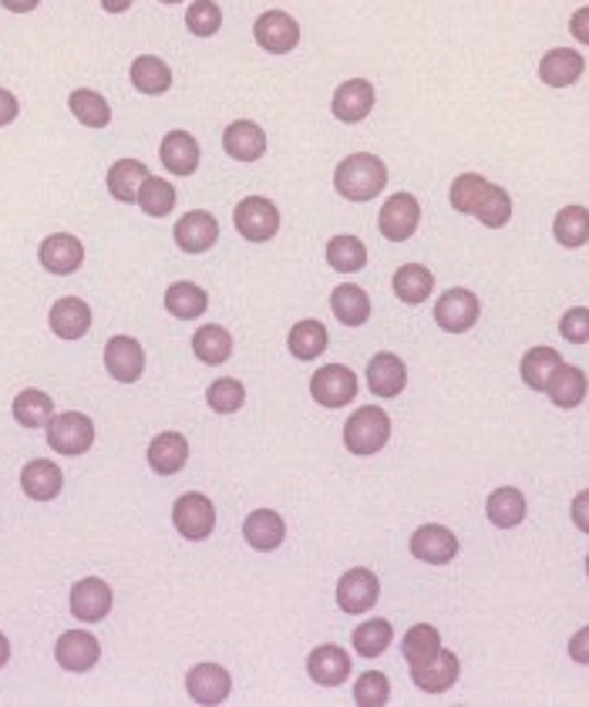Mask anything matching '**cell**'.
I'll return each instance as SVG.
<instances>
[{
	"label": "cell",
	"instance_id": "obj_4",
	"mask_svg": "<svg viewBox=\"0 0 589 707\" xmlns=\"http://www.w3.org/2000/svg\"><path fill=\"white\" fill-rule=\"evenodd\" d=\"M233 223H236V233L243 240L269 243L280 233V209H277L274 199H266V196H246V199L236 202Z\"/></svg>",
	"mask_w": 589,
	"mask_h": 707
},
{
	"label": "cell",
	"instance_id": "obj_31",
	"mask_svg": "<svg viewBox=\"0 0 589 707\" xmlns=\"http://www.w3.org/2000/svg\"><path fill=\"white\" fill-rule=\"evenodd\" d=\"M394 297L407 306H418L431 297L435 290V274L428 267H421V263H404V267L394 270Z\"/></svg>",
	"mask_w": 589,
	"mask_h": 707
},
{
	"label": "cell",
	"instance_id": "obj_47",
	"mask_svg": "<svg viewBox=\"0 0 589 707\" xmlns=\"http://www.w3.org/2000/svg\"><path fill=\"white\" fill-rule=\"evenodd\" d=\"M206 402L216 415H236L246 405V387L236 378H219L209 384Z\"/></svg>",
	"mask_w": 589,
	"mask_h": 707
},
{
	"label": "cell",
	"instance_id": "obj_42",
	"mask_svg": "<svg viewBox=\"0 0 589 707\" xmlns=\"http://www.w3.org/2000/svg\"><path fill=\"white\" fill-rule=\"evenodd\" d=\"M14 418L24 428H44L55 418V402L51 394H44L37 387H27L14 397Z\"/></svg>",
	"mask_w": 589,
	"mask_h": 707
},
{
	"label": "cell",
	"instance_id": "obj_35",
	"mask_svg": "<svg viewBox=\"0 0 589 707\" xmlns=\"http://www.w3.org/2000/svg\"><path fill=\"white\" fill-rule=\"evenodd\" d=\"M193 350L196 358L209 368H219L233 358V334L219 327V324H203L196 334H193Z\"/></svg>",
	"mask_w": 589,
	"mask_h": 707
},
{
	"label": "cell",
	"instance_id": "obj_13",
	"mask_svg": "<svg viewBox=\"0 0 589 707\" xmlns=\"http://www.w3.org/2000/svg\"><path fill=\"white\" fill-rule=\"evenodd\" d=\"M331 112H334V118L344 121V125L365 121V118L374 112V84H371L368 78L340 81V88L334 92V102H331Z\"/></svg>",
	"mask_w": 589,
	"mask_h": 707
},
{
	"label": "cell",
	"instance_id": "obj_43",
	"mask_svg": "<svg viewBox=\"0 0 589 707\" xmlns=\"http://www.w3.org/2000/svg\"><path fill=\"white\" fill-rule=\"evenodd\" d=\"M68 108L84 128H105L112 121V108H108L105 95L92 92V88H78V92H71Z\"/></svg>",
	"mask_w": 589,
	"mask_h": 707
},
{
	"label": "cell",
	"instance_id": "obj_16",
	"mask_svg": "<svg viewBox=\"0 0 589 707\" xmlns=\"http://www.w3.org/2000/svg\"><path fill=\"white\" fill-rule=\"evenodd\" d=\"M71 613L81 624H99L112 613V587L99 577L78 580L71 587Z\"/></svg>",
	"mask_w": 589,
	"mask_h": 707
},
{
	"label": "cell",
	"instance_id": "obj_8",
	"mask_svg": "<svg viewBox=\"0 0 589 707\" xmlns=\"http://www.w3.org/2000/svg\"><path fill=\"white\" fill-rule=\"evenodd\" d=\"M357 374L344 364H324L321 371H316L310 378V394H313V402L316 405H324V408H344L350 405L354 397H357Z\"/></svg>",
	"mask_w": 589,
	"mask_h": 707
},
{
	"label": "cell",
	"instance_id": "obj_36",
	"mask_svg": "<svg viewBox=\"0 0 589 707\" xmlns=\"http://www.w3.org/2000/svg\"><path fill=\"white\" fill-rule=\"evenodd\" d=\"M331 311L340 324L347 327H360V324H368L371 317V297L368 290H360L357 283H344L331 293Z\"/></svg>",
	"mask_w": 589,
	"mask_h": 707
},
{
	"label": "cell",
	"instance_id": "obj_20",
	"mask_svg": "<svg viewBox=\"0 0 589 707\" xmlns=\"http://www.w3.org/2000/svg\"><path fill=\"white\" fill-rule=\"evenodd\" d=\"M21 489H24V496L34 499V502H51V499H58L61 489H65V475H61V468H58L55 462L34 459V462H27V465L21 468Z\"/></svg>",
	"mask_w": 589,
	"mask_h": 707
},
{
	"label": "cell",
	"instance_id": "obj_59",
	"mask_svg": "<svg viewBox=\"0 0 589 707\" xmlns=\"http://www.w3.org/2000/svg\"><path fill=\"white\" fill-rule=\"evenodd\" d=\"M586 577H589V556H586Z\"/></svg>",
	"mask_w": 589,
	"mask_h": 707
},
{
	"label": "cell",
	"instance_id": "obj_46",
	"mask_svg": "<svg viewBox=\"0 0 589 707\" xmlns=\"http://www.w3.org/2000/svg\"><path fill=\"white\" fill-rule=\"evenodd\" d=\"M391 637H394L391 621H365L354 630L350 644L360 657H381L391 647Z\"/></svg>",
	"mask_w": 589,
	"mask_h": 707
},
{
	"label": "cell",
	"instance_id": "obj_41",
	"mask_svg": "<svg viewBox=\"0 0 589 707\" xmlns=\"http://www.w3.org/2000/svg\"><path fill=\"white\" fill-rule=\"evenodd\" d=\"M559 364H563V354L559 350H553V347H532V350H526L519 371H522V381L532 391H546V384H550V378H553V371Z\"/></svg>",
	"mask_w": 589,
	"mask_h": 707
},
{
	"label": "cell",
	"instance_id": "obj_28",
	"mask_svg": "<svg viewBox=\"0 0 589 707\" xmlns=\"http://www.w3.org/2000/svg\"><path fill=\"white\" fill-rule=\"evenodd\" d=\"M189 462V441L178 434V431H162L152 438L149 445V465L155 475H175L183 472Z\"/></svg>",
	"mask_w": 589,
	"mask_h": 707
},
{
	"label": "cell",
	"instance_id": "obj_17",
	"mask_svg": "<svg viewBox=\"0 0 589 707\" xmlns=\"http://www.w3.org/2000/svg\"><path fill=\"white\" fill-rule=\"evenodd\" d=\"M412 556L421 563H431V566H444L459 556V536L451 533L448 525L428 522L412 536Z\"/></svg>",
	"mask_w": 589,
	"mask_h": 707
},
{
	"label": "cell",
	"instance_id": "obj_6",
	"mask_svg": "<svg viewBox=\"0 0 589 707\" xmlns=\"http://www.w3.org/2000/svg\"><path fill=\"white\" fill-rule=\"evenodd\" d=\"M482 314V303L472 290L465 287H451L438 297L435 303V324L448 334H465L478 324Z\"/></svg>",
	"mask_w": 589,
	"mask_h": 707
},
{
	"label": "cell",
	"instance_id": "obj_3",
	"mask_svg": "<svg viewBox=\"0 0 589 707\" xmlns=\"http://www.w3.org/2000/svg\"><path fill=\"white\" fill-rule=\"evenodd\" d=\"M391 438V418L384 408H357L344 425V449L350 455H378Z\"/></svg>",
	"mask_w": 589,
	"mask_h": 707
},
{
	"label": "cell",
	"instance_id": "obj_2",
	"mask_svg": "<svg viewBox=\"0 0 589 707\" xmlns=\"http://www.w3.org/2000/svg\"><path fill=\"white\" fill-rule=\"evenodd\" d=\"M388 186V165L371 152H354L334 169V189L347 202H371Z\"/></svg>",
	"mask_w": 589,
	"mask_h": 707
},
{
	"label": "cell",
	"instance_id": "obj_55",
	"mask_svg": "<svg viewBox=\"0 0 589 707\" xmlns=\"http://www.w3.org/2000/svg\"><path fill=\"white\" fill-rule=\"evenodd\" d=\"M0 4H4L11 14H31L41 4V0H0Z\"/></svg>",
	"mask_w": 589,
	"mask_h": 707
},
{
	"label": "cell",
	"instance_id": "obj_51",
	"mask_svg": "<svg viewBox=\"0 0 589 707\" xmlns=\"http://www.w3.org/2000/svg\"><path fill=\"white\" fill-rule=\"evenodd\" d=\"M573 522H576L579 533H586V536H589V489H586V492H579V496L573 499Z\"/></svg>",
	"mask_w": 589,
	"mask_h": 707
},
{
	"label": "cell",
	"instance_id": "obj_21",
	"mask_svg": "<svg viewBox=\"0 0 589 707\" xmlns=\"http://www.w3.org/2000/svg\"><path fill=\"white\" fill-rule=\"evenodd\" d=\"M459 674H462V664H459V657L451 653V650H438L428 660V664L412 668V681L425 694H444V691H451V687H455V681H459Z\"/></svg>",
	"mask_w": 589,
	"mask_h": 707
},
{
	"label": "cell",
	"instance_id": "obj_56",
	"mask_svg": "<svg viewBox=\"0 0 589 707\" xmlns=\"http://www.w3.org/2000/svg\"><path fill=\"white\" fill-rule=\"evenodd\" d=\"M102 8H105L108 14H125V11L131 8V0H102Z\"/></svg>",
	"mask_w": 589,
	"mask_h": 707
},
{
	"label": "cell",
	"instance_id": "obj_48",
	"mask_svg": "<svg viewBox=\"0 0 589 707\" xmlns=\"http://www.w3.org/2000/svg\"><path fill=\"white\" fill-rule=\"evenodd\" d=\"M391 697V681L388 674L381 671H368V674H360V681L354 684V700L360 707H384Z\"/></svg>",
	"mask_w": 589,
	"mask_h": 707
},
{
	"label": "cell",
	"instance_id": "obj_45",
	"mask_svg": "<svg viewBox=\"0 0 589 707\" xmlns=\"http://www.w3.org/2000/svg\"><path fill=\"white\" fill-rule=\"evenodd\" d=\"M175 202H178V196H175L172 183H169V179H159V175H149V179L142 183V189H139V206H142V212L152 216V219L169 216V212L175 209Z\"/></svg>",
	"mask_w": 589,
	"mask_h": 707
},
{
	"label": "cell",
	"instance_id": "obj_12",
	"mask_svg": "<svg viewBox=\"0 0 589 707\" xmlns=\"http://www.w3.org/2000/svg\"><path fill=\"white\" fill-rule=\"evenodd\" d=\"M172 236H175V246L183 253L199 256V253H209L219 243V223H216L212 212L193 209V212H186L183 219H178Z\"/></svg>",
	"mask_w": 589,
	"mask_h": 707
},
{
	"label": "cell",
	"instance_id": "obj_44",
	"mask_svg": "<svg viewBox=\"0 0 589 707\" xmlns=\"http://www.w3.org/2000/svg\"><path fill=\"white\" fill-rule=\"evenodd\" d=\"M438 650H441V634H438L431 624L412 627V630L404 634V640H401V653H404V660H407L412 668L428 664V660H431Z\"/></svg>",
	"mask_w": 589,
	"mask_h": 707
},
{
	"label": "cell",
	"instance_id": "obj_40",
	"mask_svg": "<svg viewBox=\"0 0 589 707\" xmlns=\"http://www.w3.org/2000/svg\"><path fill=\"white\" fill-rule=\"evenodd\" d=\"M553 236L559 246L566 250H579L589 243V209L586 206H566L556 212V223H553Z\"/></svg>",
	"mask_w": 589,
	"mask_h": 707
},
{
	"label": "cell",
	"instance_id": "obj_11",
	"mask_svg": "<svg viewBox=\"0 0 589 707\" xmlns=\"http://www.w3.org/2000/svg\"><path fill=\"white\" fill-rule=\"evenodd\" d=\"M378 596H381V583H378L374 572L365 569V566L347 569L344 577H340V583H337V603L350 616L368 613L378 603Z\"/></svg>",
	"mask_w": 589,
	"mask_h": 707
},
{
	"label": "cell",
	"instance_id": "obj_1",
	"mask_svg": "<svg viewBox=\"0 0 589 707\" xmlns=\"http://www.w3.org/2000/svg\"><path fill=\"white\" fill-rule=\"evenodd\" d=\"M448 199H451V209L475 216L488 230H503L512 219V196L503 186H492L478 172H462L459 179L451 183Z\"/></svg>",
	"mask_w": 589,
	"mask_h": 707
},
{
	"label": "cell",
	"instance_id": "obj_57",
	"mask_svg": "<svg viewBox=\"0 0 589 707\" xmlns=\"http://www.w3.org/2000/svg\"><path fill=\"white\" fill-rule=\"evenodd\" d=\"M8 660H11V644H8V637H4V634H0V668H4Z\"/></svg>",
	"mask_w": 589,
	"mask_h": 707
},
{
	"label": "cell",
	"instance_id": "obj_9",
	"mask_svg": "<svg viewBox=\"0 0 589 707\" xmlns=\"http://www.w3.org/2000/svg\"><path fill=\"white\" fill-rule=\"evenodd\" d=\"M253 37L269 55H290L300 44V24L287 11H263L253 24Z\"/></svg>",
	"mask_w": 589,
	"mask_h": 707
},
{
	"label": "cell",
	"instance_id": "obj_22",
	"mask_svg": "<svg viewBox=\"0 0 589 707\" xmlns=\"http://www.w3.org/2000/svg\"><path fill=\"white\" fill-rule=\"evenodd\" d=\"M307 674L321 687H340L350 677V657L344 647L324 644L307 657Z\"/></svg>",
	"mask_w": 589,
	"mask_h": 707
},
{
	"label": "cell",
	"instance_id": "obj_14",
	"mask_svg": "<svg viewBox=\"0 0 589 707\" xmlns=\"http://www.w3.org/2000/svg\"><path fill=\"white\" fill-rule=\"evenodd\" d=\"M105 368L115 381L122 384H135L146 371V350L142 344L128 337V334H118L105 344Z\"/></svg>",
	"mask_w": 589,
	"mask_h": 707
},
{
	"label": "cell",
	"instance_id": "obj_15",
	"mask_svg": "<svg viewBox=\"0 0 589 707\" xmlns=\"http://www.w3.org/2000/svg\"><path fill=\"white\" fill-rule=\"evenodd\" d=\"M37 259L41 267L48 274H58V277H68L74 270H81L84 263V243L71 233H51L37 246Z\"/></svg>",
	"mask_w": 589,
	"mask_h": 707
},
{
	"label": "cell",
	"instance_id": "obj_38",
	"mask_svg": "<svg viewBox=\"0 0 589 707\" xmlns=\"http://www.w3.org/2000/svg\"><path fill=\"white\" fill-rule=\"evenodd\" d=\"M331 344V334L321 321H297L290 337H287V347L297 361H313V358H321V354L327 350Z\"/></svg>",
	"mask_w": 589,
	"mask_h": 707
},
{
	"label": "cell",
	"instance_id": "obj_27",
	"mask_svg": "<svg viewBox=\"0 0 589 707\" xmlns=\"http://www.w3.org/2000/svg\"><path fill=\"white\" fill-rule=\"evenodd\" d=\"M404 384H407V368H404V361L397 358V354H391V350L374 354L371 364H368V387H371V394H378V397H397L404 391Z\"/></svg>",
	"mask_w": 589,
	"mask_h": 707
},
{
	"label": "cell",
	"instance_id": "obj_49",
	"mask_svg": "<svg viewBox=\"0 0 589 707\" xmlns=\"http://www.w3.org/2000/svg\"><path fill=\"white\" fill-rule=\"evenodd\" d=\"M186 27L196 34V37H212L219 27H222V11L212 0H196L186 11Z\"/></svg>",
	"mask_w": 589,
	"mask_h": 707
},
{
	"label": "cell",
	"instance_id": "obj_26",
	"mask_svg": "<svg viewBox=\"0 0 589 707\" xmlns=\"http://www.w3.org/2000/svg\"><path fill=\"white\" fill-rule=\"evenodd\" d=\"M159 159H162V165H165L172 175H178V179H186V175H193V172L199 169V142L189 136V131L175 128V131H169V136L162 139Z\"/></svg>",
	"mask_w": 589,
	"mask_h": 707
},
{
	"label": "cell",
	"instance_id": "obj_25",
	"mask_svg": "<svg viewBox=\"0 0 589 707\" xmlns=\"http://www.w3.org/2000/svg\"><path fill=\"white\" fill-rule=\"evenodd\" d=\"M222 149L236 162H256L266 152V131L256 121L240 118L222 131Z\"/></svg>",
	"mask_w": 589,
	"mask_h": 707
},
{
	"label": "cell",
	"instance_id": "obj_50",
	"mask_svg": "<svg viewBox=\"0 0 589 707\" xmlns=\"http://www.w3.org/2000/svg\"><path fill=\"white\" fill-rule=\"evenodd\" d=\"M559 334L569 344H589V306H569L559 321Z\"/></svg>",
	"mask_w": 589,
	"mask_h": 707
},
{
	"label": "cell",
	"instance_id": "obj_58",
	"mask_svg": "<svg viewBox=\"0 0 589 707\" xmlns=\"http://www.w3.org/2000/svg\"><path fill=\"white\" fill-rule=\"evenodd\" d=\"M162 4H178V0H162Z\"/></svg>",
	"mask_w": 589,
	"mask_h": 707
},
{
	"label": "cell",
	"instance_id": "obj_53",
	"mask_svg": "<svg viewBox=\"0 0 589 707\" xmlns=\"http://www.w3.org/2000/svg\"><path fill=\"white\" fill-rule=\"evenodd\" d=\"M18 115H21V105H18V98L8 92V88H0V128L11 125Z\"/></svg>",
	"mask_w": 589,
	"mask_h": 707
},
{
	"label": "cell",
	"instance_id": "obj_10",
	"mask_svg": "<svg viewBox=\"0 0 589 707\" xmlns=\"http://www.w3.org/2000/svg\"><path fill=\"white\" fill-rule=\"evenodd\" d=\"M172 522H175L178 533L193 543L209 540L212 529H216V506L203 492H186L172 509Z\"/></svg>",
	"mask_w": 589,
	"mask_h": 707
},
{
	"label": "cell",
	"instance_id": "obj_19",
	"mask_svg": "<svg viewBox=\"0 0 589 707\" xmlns=\"http://www.w3.org/2000/svg\"><path fill=\"white\" fill-rule=\"evenodd\" d=\"M48 324H51L55 337H61V340H81L88 331H92V306H88L81 297H61L51 306Z\"/></svg>",
	"mask_w": 589,
	"mask_h": 707
},
{
	"label": "cell",
	"instance_id": "obj_30",
	"mask_svg": "<svg viewBox=\"0 0 589 707\" xmlns=\"http://www.w3.org/2000/svg\"><path fill=\"white\" fill-rule=\"evenodd\" d=\"M149 165L139 162V159H118L112 169H108V193L112 199L131 206V202H139V189L142 183L149 179Z\"/></svg>",
	"mask_w": 589,
	"mask_h": 707
},
{
	"label": "cell",
	"instance_id": "obj_34",
	"mask_svg": "<svg viewBox=\"0 0 589 707\" xmlns=\"http://www.w3.org/2000/svg\"><path fill=\"white\" fill-rule=\"evenodd\" d=\"M586 387H589V381H586V374H582L579 368H573V364H559V368L553 371L550 384H546V394H550V402H553L556 408L569 412V408L582 405Z\"/></svg>",
	"mask_w": 589,
	"mask_h": 707
},
{
	"label": "cell",
	"instance_id": "obj_32",
	"mask_svg": "<svg viewBox=\"0 0 589 707\" xmlns=\"http://www.w3.org/2000/svg\"><path fill=\"white\" fill-rule=\"evenodd\" d=\"M206 306H209V297L193 280H178L165 290V311L175 321H199L206 314Z\"/></svg>",
	"mask_w": 589,
	"mask_h": 707
},
{
	"label": "cell",
	"instance_id": "obj_52",
	"mask_svg": "<svg viewBox=\"0 0 589 707\" xmlns=\"http://www.w3.org/2000/svg\"><path fill=\"white\" fill-rule=\"evenodd\" d=\"M569 657L576 664H589V627H582L579 634H573L569 640Z\"/></svg>",
	"mask_w": 589,
	"mask_h": 707
},
{
	"label": "cell",
	"instance_id": "obj_18",
	"mask_svg": "<svg viewBox=\"0 0 589 707\" xmlns=\"http://www.w3.org/2000/svg\"><path fill=\"white\" fill-rule=\"evenodd\" d=\"M55 657H58V664L71 674H84V671H92L99 664V657H102V644L88 634V630H68L58 637V647H55Z\"/></svg>",
	"mask_w": 589,
	"mask_h": 707
},
{
	"label": "cell",
	"instance_id": "obj_23",
	"mask_svg": "<svg viewBox=\"0 0 589 707\" xmlns=\"http://www.w3.org/2000/svg\"><path fill=\"white\" fill-rule=\"evenodd\" d=\"M243 540H246L253 549H259V553H274V549H280V543L287 540V522H284V515L274 512V509H256V512H250L246 522H243Z\"/></svg>",
	"mask_w": 589,
	"mask_h": 707
},
{
	"label": "cell",
	"instance_id": "obj_7",
	"mask_svg": "<svg viewBox=\"0 0 589 707\" xmlns=\"http://www.w3.org/2000/svg\"><path fill=\"white\" fill-rule=\"evenodd\" d=\"M421 227V202L412 193H394L378 216V230L384 240L391 243H404L412 240Z\"/></svg>",
	"mask_w": 589,
	"mask_h": 707
},
{
	"label": "cell",
	"instance_id": "obj_33",
	"mask_svg": "<svg viewBox=\"0 0 589 707\" xmlns=\"http://www.w3.org/2000/svg\"><path fill=\"white\" fill-rule=\"evenodd\" d=\"M128 78L135 84V92H142V95H165L172 88V68L155 55L135 58L131 68H128Z\"/></svg>",
	"mask_w": 589,
	"mask_h": 707
},
{
	"label": "cell",
	"instance_id": "obj_29",
	"mask_svg": "<svg viewBox=\"0 0 589 707\" xmlns=\"http://www.w3.org/2000/svg\"><path fill=\"white\" fill-rule=\"evenodd\" d=\"M586 71V61L579 51L573 48H553L550 55H542L539 61V78L546 81L550 88H569L582 78Z\"/></svg>",
	"mask_w": 589,
	"mask_h": 707
},
{
	"label": "cell",
	"instance_id": "obj_5",
	"mask_svg": "<svg viewBox=\"0 0 589 707\" xmlns=\"http://www.w3.org/2000/svg\"><path fill=\"white\" fill-rule=\"evenodd\" d=\"M48 445L58 452V455H84L88 449L95 445V421L81 415V412H65V415H55L48 425Z\"/></svg>",
	"mask_w": 589,
	"mask_h": 707
},
{
	"label": "cell",
	"instance_id": "obj_37",
	"mask_svg": "<svg viewBox=\"0 0 589 707\" xmlns=\"http://www.w3.org/2000/svg\"><path fill=\"white\" fill-rule=\"evenodd\" d=\"M485 512H488V522L498 525V529H516L522 525L526 519V496L512 485H503V489H495L485 502Z\"/></svg>",
	"mask_w": 589,
	"mask_h": 707
},
{
	"label": "cell",
	"instance_id": "obj_24",
	"mask_svg": "<svg viewBox=\"0 0 589 707\" xmlns=\"http://www.w3.org/2000/svg\"><path fill=\"white\" fill-rule=\"evenodd\" d=\"M186 691L196 704H222L233 691V677L219 664H196L186 677Z\"/></svg>",
	"mask_w": 589,
	"mask_h": 707
},
{
	"label": "cell",
	"instance_id": "obj_39",
	"mask_svg": "<svg viewBox=\"0 0 589 707\" xmlns=\"http://www.w3.org/2000/svg\"><path fill=\"white\" fill-rule=\"evenodd\" d=\"M327 263L337 274H360L368 267V246L350 233H340L327 243Z\"/></svg>",
	"mask_w": 589,
	"mask_h": 707
},
{
	"label": "cell",
	"instance_id": "obj_54",
	"mask_svg": "<svg viewBox=\"0 0 589 707\" xmlns=\"http://www.w3.org/2000/svg\"><path fill=\"white\" fill-rule=\"evenodd\" d=\"M569 31L579 44H589V8H579L573 18H569Z\"/></svg>",
	"mask_w": 589,
	"mask_h": 707
}]
</instances>
